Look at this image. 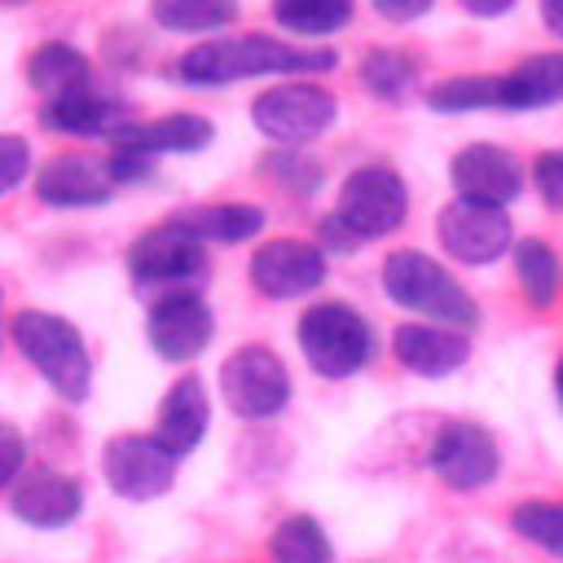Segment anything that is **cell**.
Masks as SVG:
<instances>
[{
    "instance_id": "12",
    "label": "cell",
    "mask_w": 563,
    "mask_h": 563,
    "mask_svg": "<svg viewBox=\"0 0 563 563\" xmlns=\"http://www.w3.org/2000/svg\"><path fill=\"white\" fill-rule=\"evenodd\" d=\"M435 233H440V246L462 264H493L497 255L510 251V216L501 207H484L466 198H453L440 211Z\"/></svg>"
},
{
    "instance_id": "17",
    "label": "cell",
    "mask_w": 563,
    "mask_h": 563,
    "mask_svg": "<svg viewBox=\"0 0 563 563\" xmlns=\"http://www.w3.org/2000/svg\"><path fill=\"white\" fill-rule=\"evenodd\" d=\"M391 352H396V361H400L405 369H413V374H422V378H444V374H453V369L466 365L471 343H466L462 330L409 321V325H396Z\"/></svg>"
},
{
    "instance_id": "24",
    "label": "cell",
    "mask_w": 563,
    "mask_h": 563,
    "mask_svg": "<svg viewBox=\"0 0 563 563\" xmlns=\"http://www.w3.org/2000/svg\"><path fill=\"white\" fill-rule=\"evenodd\" d=\"M515 273H519L523 299L532 308H550L559 299V290H563V264H559L554 246L541 242V238L515 242Z\"/></svg>"
},
{
    "instance_id": "27",
    "label": "cell",
    "mask_w": 563,
    "mask_h": 563,
    "mask_svg": "<svg viewBox=\"0 0 563 563\" xmlns=\"http://www.w3.org/2000/svg\"><path fill=\"white\" fill-rule=\"evenodd\" d=\"M268 554H273V563H330V537L317 519L290 515L273 528Z\"/></svg>"
},
{
    "instance_id": "8",
    "label": "cell",
    "mask_w": 563,
    "mask_h": 563,
    "mask_svg": "<svg viewBox=\"0 0 563 563\" xmlns=\"http://www.w3.org/2000/svg\"><path fill=\"white\" fill-rule=\"evenodd\" d=\"M220 396L238 418H273L290 400V374L273 347L246 343L220 365Z\"/></svg>"
},
{
    "instance_id": "31",
    "label": "cell",
    "mask_w": 563,
    "mask_h": 563,
    "mask_svg": "<svg viewBox=\"0 0 563 563\" xmlns=\"http://www.w3.org/2000/svg\"><path fill=\"white\" fill-rule=\"evenodd\" d=\"M260 167H264L282 189H290V194H317V189H321V163L308 158V154L295 150V145H282V150L264 154Z\"/></svg>"
},
{
    "instance_id": "3",
    "label": "cell",
    "mask_w": 563,
    "mask_h": 563,
    "mask_svg": "<svg viewBox=\"0 0 563 563\" xmlns=\"http://www.w3.org/2000/svg\"><path fill=\"white\" fill-rule=\"evenodd\" d=\"M383 290L391 303L431 317L449 330H475L479 321V308L466 295V286H457L453 273L422 251H391L383 260Z\"/></svg>"
},
{
    "instance_id": "5",
    "label": "cell",
    "mask_w": 563,
    "mask_h": 563,
    "mask_svg": "<svg viewBox=\"0 0 563 563\" xmlns=\"http://www.w3.org/2000/svg\"><path fill=\"white\" fill-rule=\"evenodd\" d=\"M405 211H409V189L405 180L383 167V163H365L356 167L343 189H339V207H334V220L356 238H387L405 224Z\"/></svg>"
},
{
    "instance_id": "26",
    "label": "cell",
    "mask_w": 563,
    "mask_h": 563,
    "mask_svg": "<svg viewBox=\"0 0 563 563\" xmlns=\"http://www.w3.org/2000/svg\"><path fill=\"white\" fill-rule=\"evenodd\" d=\"M150 18L163 31H220L238 18V0H150Z\"/></svg>"
},
{
    "instance_id": "22",
    "label": "cell",
    "mask_w": 563,
    "mask_h": 563,
    "mask_svg": "<svg viewBox=\"0 0 563 563\" xmlns=\"http://www.w3.org/2000/svg\"><path fill=\"white\" fill-rule=\"evenodd\" d=\"M563 101V53H532L501 75V110H545Z\"/></svg>"
},
{
    "instance_id": "18",
    "label": "cell",
    "mask_w": 563,
    "mask_h": 563,
    "mask_svg": "<svg viewBox=\"0 0 563 563\" xmlns=\"http://www.w3.org/2000/svg\"><path fill=\"white\" fill-rule=\"evenodd\" d=\"M207 418H211V405H207V387L198 374H185L167 387L163 405H158V418H154V440L172 453V457H185L198 449V440L207 435Z\"/></svg>"
},
{
    "instance_id": "36",
    "label": "cell",
    "mask_w": 563,
    "mask_h": 563,
    "mask_svg": "<svg viewBox=\"0 0 563 563\" xmlns=\"http://www.w3.org/2000/svg\"><path fill=\"white\" fill-rule=\"evenodd\" d=\"M431 4H435V0H374L378 18H387V22H413V18H422Z\"/></svg>"
},
{
    "instance_id": "6",
    "label": "cell",
    "mask_w": 563,
    "mask_h": 563,
    "mask_svg": "<svg viewBox=\"0 0 563 563\" xmlns=\"http://www.w3.org/2000/svg\"><path fill=\"white\" fill-rule=\"evenodd\" d=\"M128 273L141 290L172 295V290H185L194 277L207 273V246L189 229H180L176 220H163L128 246Z\"/></svg>"
},
{
    "instance_id": "10",
    "label": "cell",
    "mask_w": 563,
    "mask_h": 563,
    "mask_svg": "<svg viewBox=\"0 0 563 563\" xmlns=\"http://www.w3.org/2000/svg\"><path fill=\"white\" fill-rule=\"evenodd\" d=\"M216 334V317L198 290H172L150 303L145 339L163 361H194Z\"/></svg>"
},
{
    "instance_id": "29",
    "label": "cell",
    "mask_w": 563,
    "mask_h": 563,
    "mask_svg": "<svg viewBox=\"0 0 563 563\" xmlns=\"http://www.w3.org/2000/svg\"><path fill=\"white\" fill-rule=\"evenodd\" d=\"M418 79V62L400 48H374L361 57V84L383 97V101H400Z\"/></svg>"
},
{
    "instance_id": "15",
    "label": "cell",
    "mask_w": 563,
    "mask_h": 563,
    "mask_svg": "<svg viewBox=\"0 0 563 563\" xmlns=\"http://www.w3.org/2000/svg\"><path fill=\"white\" fill-rule=\"evenodd\" d=\"M321 277H325V255H321V246L299 242V238L264 242V246L251 255V282H255V290L268 295V299H299V295L317 290Z\"/></svg>"
},
{
    "instance_id": "40",
    "label": "cell",
    "mask_w": 563,
    "mask_h": 563,
    "mask_svg": "<svg viewBox=\"0 0 563 563\" xmlns=\"http://www.w3.org/2000/svg\"><path fill=\"white\" fill-rule=\"evenodd\" d=\"M0 4H26V0H0Z\"/></svg>"
},
{
    "instance_id": "25",
    "label": "cell",
    "mask_w": 563,
    "mask_h": 563,
    "mask_svg": "<svg viewBox=\"0 0 563 563\" xmlns=\"http://www.w3.org/2000/svg\"><path fill=\"white\" fill-rule=\"evenodd\" d=\"M427 106L435 114H471L501 110V75H453L427 88Z\"/></svg>"
},
{
    "instance_id": "14",
    "label": "cell",
    "mask_w": 563,
    "mask_h": 563,
    "mask_svg": "<svg viewBox=\"0 0 563 563\" xmlns=\"http://www.w3.org/2000/svg\"><path fill=\"white\" fill-rule=\"evenodd\" d=\"M449 180L466 202L506 207L523 194V163L501 145H466L462 154H453Z\"/></svg>"
},
{
    "instance_id": "28",
    "label": "cell",
    "mask_w": 563,
    "mask_h": 563,
    "mask_svg": "<svg viewBox=\"0 0 563 563\" xmlns=\"http://www.w3.org/2000/svg\"><path fill=\"white\" fill-rule=\"evenodd\" d=\"M268 9L290 35H334L352 22V0H273Z\"/></svg>"
},
{
    "instance_id": "7",
    "label": "cell",
    "mask_w": 563,
    "mask_h": 563,
    "mask_svg": "<svg viewBox=\"0 0 563 563\" xmlns=\"http://www.w3.org/2000/svg\"><path fill=\"white\" fill-rule=\"evenodd\" d=\"M334 114H339L334 92L321 84H308V79L277 84L251 101V123L277 145H303L312 136H321L334 123Z\"/></svg>"
},
{
    "instance_id": "9",
    "label": "cell",
    "mask_w": 563,
    "mask_h": 563,
    "mask_svg": "<svg viewBox=\"0 0 563 563\" xmlns=\"http://www.w3.org/2000/svg\"><path fill=\"white\" fill-rule=\"evenodd\" d=\"M101 471H106V484L128 497V501H150L158 493L172 488V475H176V457L154 440V435H114L106 449H101Z\"/></svg>"
},
{
    "instance_id": "21",
    "label": "cell",
    "mask_w": 563,
    "mask_h": 563,
    "mask_svg": "<svg viewBox=\"0 0 563 563\" xmlns=\"http://www.w3.org/2000/svg\"><path fill=\"white\" fill-rule=\"evenodd\" d=\"M26 84L44 101H57L79 88H92V62H88V53H79L66 40H44L26 53Z\"/></svg>"
},
{
    "instance_id": "33",
    "label": "cell",
    "mask_w": 563,
    "mask_h": 563,
    "mask_svg": "<svg viewBox=\"0 0 563 563\" xmlns=\"http://www.w3.org/2000/svg\"><path fill=\"white\" fill-rule=\"evenodd\" d=\"M532 185L550 211H563V150H541L532 158Z\"/></svg>"
},
{
    "instance_id": "20",
    "label": "cell",
    "mask_w": 563,
    "mask_h": 563,
    "mask_svg": "<svg viewBox=\"0 0 563 563\" xmlns=\"http://www.w3.org/2000/svg\"><path fill=\"white\" fill-rule=\"evenodd\" d=\"M40 123L62 132V136H110L114 128L128 123V106L119 97H106L97 88H79L70 97L44 101Z\"/></svg>"
},
{
    "instance_id": "1",
    "label": "cell",
    "mask_w": 563,
    "mask_h": 563,
    "mask_svg": "<svg viewBox=\"0 0 563 563\" xmlns=\"http://www.w3.org/2000/svg\"><path fill=\"white\" fill-rule=\"evenodd\" d=\"M339 53L334 48H295L268 35H224V40H202L185 48L172 66L180 84L194 88H220L238 79H260V75H295V70H334Z\"/></svg>"
},
{
    "instance_id": "11",
    "label": "cell",
    "mask_w": 563,
    "mask_h": 563,
    "mask_svg": "<svg viewBox=\"0 0 563 563\" xmlns=\"http://www.w3.org/2000/svg\"><path fill=\"white\" fill-rule=\"evenodd\" d=\"M35 185V198L44 207H57V211H79V207H106L110 194H114V180H110V167L106 158H92V154H53L35 167L31 176Z\"/></svg>"
},
{
    "instance_id": "37",
    "label": "cell",
    "mask_w": 563,
    "mask_h": 563,
    "mask_svg": "<svg viewBox=\"0 0 563 563\" xmlns=\"http://www.w3.org/2000/svg\"><path fill=\"white\" fill-rule=\"evenodd\" d=\"M462 9L475 13V18H501V13L515 9V0H462Z\"/></svg>"
},
{
    "instance_id": "35",
    "label": "cell",
    "mask_w": 563,
    "mask_h": 563,
    "mask_svg": "<svg viewBox=\"0 0 563 563\" xmlns=\"http://www.w3.org/2000/svg\"><path fill=\"white\" fill-rule=\"evenodd\" d=\"M106 167H110V180H114V185H136V180H150V172H154V158H141V154H123V150H110Z\"/></svg>"
},
{
    "instance_id": "13",
    "label": "cell",
    "mask_w": 563,
    "mask_h": 563,
    "mask_svg": "<svg viewBox=\"0 0 563 563\" xmlns=\"http://www.w3.org/2000/svg\"><path fill=\"white\" fill-rule=\"evenodd\" d=\"M431 471L449 488H457V493L484 488L501 471L497 440L479 422H444L440 435H435V444H431Z\"/></svg>"
},
{
    "instance_id": "23",
    "label": "cell",
    "mask_w": 563,
    "mask_h": 563,
    "mask_svg": "<svg viewBox=\"0 0 563 563\" xmlns=\"http://www.w3.org/2000/svg\"><path fill=\"white\" fill-rule=\"evenodd\" d=\"M180 229H189L202 246L207 242H246L264 229V211L255 202H202L172 216Z\"/></svg>"
},
{
    "instance_id": "32",
    "label": "cell",
    "mask_w": 563,
    "mask_h": 563,
    "mask_svg": "<svg viewBox=\"0 0 563 563\" xmlns=\"http://www.w3.org/2000/svg\"><path fill=\"white\" fill-rule=\"evenodd\" d=\"M35 176V154L31 141L18 132H0V198H9L13 189H22Z\"/></svg>"
},
{
    "instance_id": "30",
    "label": "cell",
    "mask_w": 563,
    "mask_h": 563,
    "mask_svg": "<svg viewBox=\"0 0 563 563\" xmlns=\"http://www.w3.org/2000/svg\"><path fill=\"white\" fill-rule=\"evenodd\" d=\"M510 528L545 554L563 559V501H523L510 510Z\"/></svg>"
},
{
    "instance_id": "38",
    "label": "cell",
    "mask_w": 563,
    "mask_h": 563,
    "mask_svg": "<svg viewBox=\"0 0 563 563\" xmlns=\"http://www.w3.org/2000/svg\"><path fill=\"white\" fill-rule=\"evenodd\" d=\"M541 22H545L550 35L563 40V0H541Z\"/></svg>"
},
{
    "instance_id": "16",
    "label": "cell",
    "mask_w": 563,
    "mask_h": 563,
    "mask_svg": "<svg viewBox=\"0 0 563 563\" xmlns=\"http://www.w3.org/2000/svg\"><path fill=\"white\" fill-rule=\"evenodd\" d=\"M106 141H110V150L158 158V154H194V150H207L216 141V128H211V119L180 110V114H158V119H128Z\"/></svg>"
},
{
    "instance_id": "19",
    "label": "cell",
    "mask_w": 563,
    "mask_h": 563,
    "mask_svg": "<svg viewBox=\"0 0 563 563\" xmlns=\"http://www.w3.org/2000/svg\"><path fill=\"white\" fill-rule=\"evenodd\" d=\"M13 515L22 519V523H35V528H62V523H70L75 515H79V506H84V493H79V484L70 479V475H62V471H26V475H18V484H13Z\"/></svg>"
},
{
    "instance_id": "39",
    "label": "cell",
    "mask_w": 563,
    "mask_h": 563,
    "mask_svg": "<svg viewBox=\"0 0 563 563\" xmlns=\"http://www.w3.org/2000/svg\"><path fill=\"white\" fill-rule=\"evenodd\" d=\"M554 391H559V405H563V356H559V365H554Z\"/></svg>"
},
{
    "instance_id": "4",
    "label": "cell",
    "mask_w": 563,
    "mask_h": 563,
    "mask_svg": "<svg viewBox=\"0 0 563 563\" xmlns=\"http://www.w3.org/2000/svg\"><path fill=\"white\" fill-rule=\"evenodd\" d=\"M299 352L321 378H347L356 374L374 352L369 321L347 303H317L299 317Z\"/></svg>"
},
{
    "instance_id": "34",
    "label": "cell",
    "mask_w": 563,
    "mask_h": 563,
    "mask_svg": "<svg viewBox=\"0 0 563 563\" xmlns=\"http://www.w3.org/2000/svg\"><path fill=\"white\" fill-rule=\"evenodd\" d=\"M22 462H26V440H22V431L0 418V488L18 484Z\"/></svg>"
},
{
    "instance_id": "2",
    "label": "cell",
    "mask_w": 563,
    "mask_h": 563,
    "mask_svg": "<svg viewBox=\"0 0 563 563\" xmlns=\"http://www.w3.org/2000/svg\"><path fill=\"white\" fill-rule=\"evenodd\" d=\"M9 339L26 356V365L62 400H70V405L88 400V391H92V356H88L84 334L66 317L44 312V308H22L9 321Z\"/></svg>"
}]
</instances>
